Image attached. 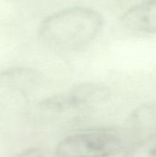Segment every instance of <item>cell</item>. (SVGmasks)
<instances>
[{
    "instance_id": "obj_1",
    "label": "cell",
    "mask_w": 156,
    "mask_h": 157,
    "mask_svg": "<svg viewBox=\"0 0 156 157\" xmlns=\"http://www.w3.org/2000/svg\"><path fill=\"white\" fill-rule=\"evenodd\" d=\"M103 17L86 6H73L47 17L39 33L47 43L63 50H77L89 44L101 31Z\"/></svg>"
},
{
    "instance_id": "obj_2",
    "label": "cell",
    "mask_w": 156,
    "mask_h": 157,
    "mask_svg": "<svg viewBox=\"0 0 156 157\" xmlns=\"http://www.w3.org/2000/svg\"><path fill=\"white\" fill-rule=\"evenodd\" d=\"M123 148L122 138L115 132L97 130L73 134L56 147L58 157H109Z\"/></svg>"
},
{
    "instance_id": "obj_3",
    "label": "cell",
    "mask_w": 156,
    "mask_h": 157,
    "mask_svg": "<svg viewBox=\"0 0 156 157\" xmlns=\"http://www.w3.org/2000/svg\"><path fill=\"white\" fill-rule=\"evenodd\" d=\"M110 94L108 87L103 85L83 83L66 92L45 98L40 102V107L55 112L79 109L105 102Z\"/></svg>"
},
{
    "instance_id": "obj_4",
    "label": "cell",
    "mask_w": 156,
    "mask_h": 157,
    "mask_svg": "<svg viewBox=\"0 0 156 157\" xmlns=\"http://www.w3.org/2000/svg\"><path fill=\"white\" fill-rule=\"evenodd\" d=\"M41 81V74L29 67H8L0 73L1 86L21 93L33 90L40 85Z\"/></svg>"
},
{
    "instance_id": "obj_5",
    "label": "cell",
    "mask_w": 156,
    "mask_h": 157,
    "mask_svg": "<svg viewBox=\"0 0 156 157\" xmlns=\"http://www.w3.org/2000/svg\"><path fill=\"white\" fill-rule=\"evenodd\" d=\"M121 22L135 31L156 32V0L132 6L123 13Z\"/></svg>"
},
{
    "instance_id": "obj_6",
    "label": "cell",
    "mask_w": 156,
    "mask_h": 157,
    "mask_svg": "<svg viewBox=\"0 0 156 157\" xmlns=\"http://www.w3.org/2000/svg\"><path fill=\"white\" fill-rule=\"evenodd\" d=\"M131 121L138 127L156 125V103H147L138 107L132 111Z\"/></svg>"
},
{
    "instance_id": "obj_7",
    "label": "cell",
    "mask_w": 156,
    "mask_h": 157,
    "mask_svg": "<svg viewBox=\"0 0 156 157\" xmlns=\"http://www.w3.org/2000/svg\"><path fill=\"white\" fill-rule=\"evenodd\" d=\"M124 157H156V135L135 144Z\"/></svg>"
},
{
    "instance_id": "obj_8",
    "label": "cell",
    "mask_w": 156,
    "mask_h": 157,
    "mask_svg": "<svg viewBox=\"0 0 156 157\" xmlns=\"http://www.w3.org/2000/svg\"><path fill=\"white\" fill-rule=\"evenodd\" d=\"M15 157H44V155L38 148H29L17 154Z\"/></svg>"
}]
</instances>
